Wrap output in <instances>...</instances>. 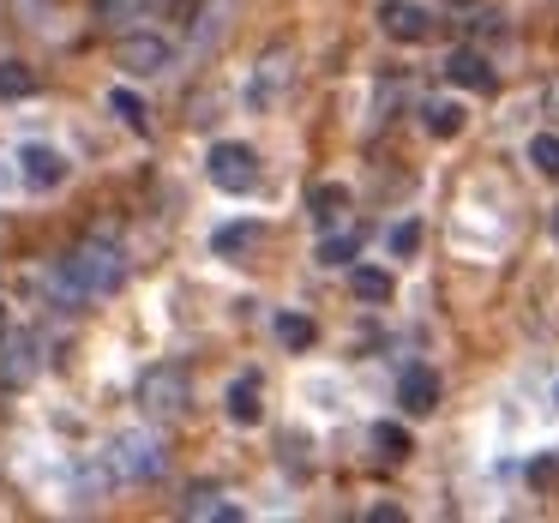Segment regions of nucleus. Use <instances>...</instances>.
I'll list each match as a JSON object with an SVG mask.
<instances>
[{"label":"nucleus","mask_w":559,"mask_h":523,"mask_svg":"<svg viewBox=\"0 0 559 523\" xmlns=\"http://www.w3.org/2000/svg\"><path fill=\"white\" fill-rule=\"evenodd\" d=\"M67 271L91 289V301H97V295H115L127 283V259L109 235H79V247L67 253Z\"/></svg>","instance_id":"nucleus-1"},{"label":"nucleus","mask_w":559,"mask_h":523,"mask_svg":"<svg viewBox=\"0 0 559 523\" xmlns=\"http://www.w3.org/2000/svg\"><path fill=\"white\" fill-rule=\"evenodd\" d=\"M103 457H109V469L121 475V482H133V487L157 482V475L169 469V445H163L157 433H145V427H127V433H115Z\"/></svg>","instance_id":"nucleus-2"},{"label":"nucleus","mask_w":559,"mask_h":523,"mask_svg":"<svg viewBox=\"0 0 559 523\" xmlns=\"http://www.w3.org/2000/svg\"><path fill=\"white\" fill-rule=\"evenodd\" d=\"M133 397H139V409H145V415L175 421V415L193 403V373H187V367H175V361H157V367H145V373H139Z\"/></svg>","instance_id":"nucleus-3"},{"label":"nucleus","mask_w":559,"mask_h":523,"mask_svg":"<svg viewBox=\"0 0 559 523\" xmlns=\"http://www.w3.org/2000/svg\"><path fill=\"white\" fill-rule=\"evenodd\" d=\"M289 91H295V55L289 49H265L259 67H253V79H247V109L271 115Z\"/></svg>","instance_id":"nucleus-4"},{"label":"nucleus","mask_w":559,"mask_h":523,"mask_svg":"<svg viewBox=\"0 0 559 523\" xmlns=\"http://www.w3.org/2000/svg\"><path fill=\"white\" fill-rule=\"evenodd\" d=\"M205 175H211V187H223V193H235V199L253 193V187H259V157H253V145H235V139L211 145Z\"/></svg>","instance_id":"nucleus-5"},{"label":"nucleus","mask_w":559,"mask_h":523,"mask_svg":"<svg viewBox=\"0 0 559 523\" xmlns=\"http://www.w3.org/2000/svg\"><path fill=\"white\" fill-rule=\"evenodd\" d=\"M43 343H37V331H25V325H7L0 331V385L7 391H25L31 379H37V367H43Z\"/></svg>","instance_id":"nucleus-6"},{"label":"nucleus","mask_w":559,"mask_h":523,"mask_svg":"<svg viewBox=\"0 0 559 523\" xmlns=\"http://www.w3.org/2000/svg\"><path fill=\"white\" fill-rule=\"evenodd\" d=\"M169 61H175V49H169V37H157V31H133V37L115 43V67H121V73H133V79L169 73Z\"/></svg>","instance_id":"nucleus-7"},{"label":"nucleus","mask_w":559,"mask_h":523,"mask_svg":"<svg viewBox=\"0 0 559 523\" xmlns=\"http://www.w3.org/2000/svg\"><path fill=\"white\" fill-rule=\"evenodd\" d=\"M379 31H385L391 43H427L433 37V19H427V7H415V0H379Z\"/></svg>","instance_id":"nucleus-8"},{"label":"nucleus","mask_w":559,"mask_h":523,"mask_svg":"<svg viewBox=\"0 0 559 523\" xmlns=\"http://www.w3.org/2000/svg\"><path fill=\"white\" fill-rule=\"evenodd\" d=\"M397 403H403V415H433L439 409V373L433 367H403L397 373Z\"/></svg>","instance_id":"nucleus-9"},{"label":"nucleus","mask_w":559,"mask_h":523,"mask_svg":"<svg viewBox=\"0 0 559 523\" xmlns=\"http://www.w3.org/2000/svg\"><path fill=\"white\" fill-rule=\"evenodd\" d=\"M223 415H229L235 427H259V421H265V379H259V373L235 379L229 397H223Z\"/></svg>","instance_id":"nucleus-10"},{"label":"nucleus","mask_w":559,"mask_h":523,"mask_svg":"<svg viewBox=\"0 0 559 523\" xmlns=\"http://www.w3.org/2000/svg\"><path fill=\"white\" fill-rule=\"evenodd\" d=\"M445 79H451V85H463V91H493L499 85L481 49H451L445 55Z\"/></svg>","instance_id":"nucleus-11"},{"label":"nucleus","mask_w":559,"mask_h":523,"mask_svg":"<svg viewBox=\"0 0 559 523\" xmlns=\"http://www.w3.org/2000/svg\"><path fill=\"white\" fill-rule=\"evenodd\" d=\"M19 163H25V181L31 187H61L67 181V157L55 145H25V151H19Z\"/></svg>","instance_id":"nucleus-12"},{"label":"nucleus","mask_w":559,"mask_h":523,"mask_svg":"<svg viewBox=\"0 0 559 523\" xmlns=\"http://www.w3.org/2000/svg\"><path fill=\"white\" fill-rule=\"evenodd\" d=\"M187 518H211V523H241V506H229V499L217 494V487H187Z\"/></svg>","instance_id":"nucleus-13"},{"label":"nucleus","mask_w":559,"mask_h":523,"mask_svg":"<svg viewBox=\"0 0 559 523\" xmlns=\"http://www.w3.org/2000/svg\"><path fill=\"white\" fill-rule=\"evenodd\" d=\"M391 271H379V265H349V295L355 301H367V307H379V301H391Z\"/></svg>","instance_id":"nucleus-14"},{"label":"nucleus","mask_w":559,"mask_h":523,"mask_svg":"<svg viewBox=\"0 0 559 523\" xmlns=\"http://www.w3.org/2000/svg\"><path fill=\"white\" fill-rule=\"evenodd\" d=\"M307 211H313V217L331 229V223H337L343 211H349V187H343V181H319L313 193H307Z\"/></svg>","instance_id":"nucleus-15"},{"label":"nucleus","mask_w":559,"mask_h":523,"mask_svg":"<svg viewBox=\"0 0 559 523\" xmlns=\"http://www.w3.org/2000/svg\"><path fill=\"white\" fill-rule=\"evenodd\" d=\"M421 127H427L433 139H457V133H463V103H445V97L427 103V109H421Z\"/></svg>","instance_id":"nucleus-16"},{"label":"nucleus","mask_w":559,"mask_h":523,"mask_svg":"<svg viewBox=\"0 0 559 523\" xmlns=\"http://www.w3.org/2000/svg\"><path fill=\"white\" fill-rule=\"evenodd\" d=\"M373 451L385 463H403L415 451V439H409V427H397V421H373Z\"/></svg>","instance_id":"nucleus-17"},{"label":"nucleus","mask_w":559,"mask_h":523,"mask_svg":"<svg viewBox=\"0 0 559 523\" xmlns=\"http://www.w3.org/2000/svg\"><path fill=\"white\" fill-rule=\"evenodd\" d=\"M109 109L121 115V127H133V133H145V121H151V115H145V97H139V91L115 85V91H109Z\"/></svg>","instance_id":"nucleus-18"},{"label":"nucleus","mask_w":559,"mask_h":523,"mask_svg":"<svg viewBox=\"0 0 559 523\" xmlns=\"http://www.w3.org/2000/svg\"><path fill=\"white\" fill-rule=\"evenodd\" d=\"M0 97H37V73L25 61H0Z\"/></svg>","instance_id":"nucleus-19"},{"label":"nucleus","mask_w":559,"mask_h":523,"mask_svg":"<svg viewBox=\"0 0 559 523\" xmlns=\"http://www.w3.org/2000/svg\"><path fill=\"white\" fill-rule=\"evenodd\" d=\"M277 337L289 343V349H313L319 343V325L307 313H277Z\"/></svg>","instance_id":"nucleus-20"},{"label":"nucleus","mask_w":559,"mask_h":523,"mask_svg":"<svg viewBox=\"0 0 559 523\" xmlns=\"http://www.w3.org/2000/svg\"><path fill=\"white\" fill-rule=\"evenodd\" d=\"M361 253V229H343V235H325L319 241V265H349Z\"/></svg>","instance_id":"nucleus-21"},{"label":"nucleus","mask_w":559,"mask_h":523,"mask_svg":"<svg viewBox=\"0 0 559 523\" xmlns=\"http://www.w3.org/2000/svg\"><path fill=\"white\" fill-rule=\"evenodd\" d=\"M211 247H217V253H247V247H259V223H223V229L211 235Z\"/></svg>","instance_id":"nucleus-22"},{"label":"nucleus","mask_w":559,"mask_h":523,"mask_svg":"<svg viewBox=\"0 0 559 523\" xmlns=\"http://www.w3.org/2000/svg\"><path fill=\"white\" fill-rule=\"evenodd\" d=\"M530 163L547 175V181H559V133H535L530 139Z\"/></svg>","instance_id":"nucleus-23"},{"label":"nucleus","mask_w":559,"mask_h":523,"mask_svg":"<svg viewBox=\"0 0 559 523\" xmlns=\"http://www.w3.org/2000/svg\"><path fill=\"white\" fill-rule=\"evenodd\" d=\"M391 253H397V259L421 253V223H397V229H391Z\"/></svg>","instance_id":"nucleus-24"},{"label":"nucleus","mask_w":559,"mask_h":523,"mask_svg":"<svg viewBox=\"0 0 559 523\" xmlns=\"http://www.w3.org/2000/svg\"><path fill=\"white\" fill-rule=\"evenodd\" d=\"M530 482H535V487L559 482V457H542V463H535V469H530Z\"/></svg>","instance_id":"nucleus-25"},{"label":"nucleus","mask_w":559,"mask_h":523,"mask_svg":"<svg viewBox=\"0 0 559 523\" xmlns=\"http://www.w3.org/2000/svg\"><path fill=\"white\" fill-rule=\"evenodd\" d=\"M367 523H403V511L397 506H373V511H367Z\"/></svg>","instance_id":"nucleus-26"},{"label":"nucleus","mask_w":559,"mask_h":523,"mask_svg":"<svg viewBox=\"0 0 559 523\" xmlns=\"http://www.w3.org/2000/svg\"><path fill=\"white\" fill-rule=\"evenodd\" d=\"M445 7H475V0H445Z\"/></svg>","instance_id":"nucleus-27"},{"label":"nucleus","mask_w":559,"mask_h":523,"mask_svg":"<svg viewBox=\"0 0 559 523\" xmlns=\"http://www.w3.org/2000/svg\"><path fill=\"white\" fill-rule=\"evenodd\" d=\"M554 241H559V211H554Z\"/></svg>","instance_id":"nucleus-28"}]
</instances>
